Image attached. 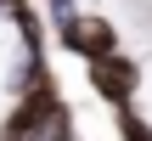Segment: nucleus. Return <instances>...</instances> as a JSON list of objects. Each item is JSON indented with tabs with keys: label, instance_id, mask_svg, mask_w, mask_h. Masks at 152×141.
I'll return each mask as SVG.
<instances>
[{
	"label": "nucleus",
	"instance_id": "7ed1b4c3",
	"mask_svg": "<svg viewBox=\"0 0 152 141\" xmlns=\"http://www.w3.org/2000/svg\"><path fill=\"white\" fill-rule=\"evenodd\" d=\"M113 124H118V136H124V141H152V124L135 113V107H118V119H113Z\"/></svg>",
	"mask_w": 152,
	"mask_h": 141
},
{
	"label": "nucleus",
	"instance_id": "f257e3e1",
	"mask_svg": "<svg viewBox=\"0 0 152 141\" xmlns=\"http://www.w3.org/2000/svg\"><path fill=\"white\" fill-rule=\"evenodd\" d=\"M85 79H90V90H96L107 107H135L141 68H135L124 51H113V57H90V62H85Z\"/></svg>",
	"mask_w": 152,
	"mask_h": 141
},
{
	"label": "nucleus",
	"instance_id": "39448f33",
	"mask_svg": "<svg viewBox=\"0 0 152 141\" xmlns=\"http://www.w3.org/2000/svg\"><path fill=\"white\" fill-rule=\"evenodd\" d=\"M0 6H23V0H0Z\"/></svg>",
	"mask_w": 152,
	"mask_h": 141
},
{
	"label": "nucleus",
	"instance_id": "20e7f679",
	"mask_svg": "<svg viewBox=\"0 0 152 141\" xmlns=\"http://www.w3.org/2000/svg\"><path fill=\"white\" fill-rule=\"evenodd\" d=\"M51 11H73V0H51Z\"/></svg>",
	"mask_w": 152,
	"mask_h": 141
},
{
	"label": "nucleus",
	"instance_id": "f03ea898",
	"mask_svg": "<svg viewBox=\"0 0 152 141\" xmlns=\"http://www.w3.org/2000/svg\"><path fill=\"white\" fill-rule=\"evenodd\" d=\"M85 23H90V17H79V11H56V40H62L79 62H85Z\"/></svg>",
	"mask_w": 152,
	"mask_h": 141
}]
</instances>
